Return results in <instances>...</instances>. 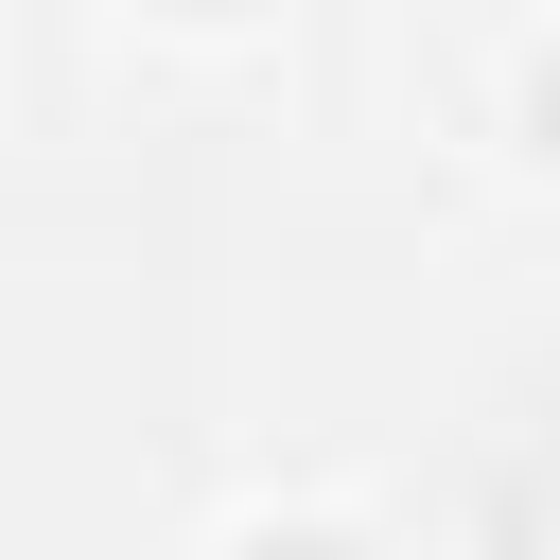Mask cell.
I'll list each match as a JSON object with an SVG mask.
<instances>
[{"instance_id":"6da1fadb","label":"cell","mask_w":560,"mask_h":560,"mask_svg":"<svg viewBox=\"0 0 560 560\" xmlns=\"http://www.w3.org/2000/svg\"><path fill=\"white\" fill-rule=\"evenodd\" d=\"M228 560H368V542H350V525H315V508H298V525H245V542H228Z\"/></svg>"},{"instance_id":"7a4b0ae2","label":"cell","mask_w":560,"mask_h":560,"mask_svg":"<svg viewBox=\"0 0 560 560\" xmlns=\"http://www.w3.org/2000/svg\"><path fill=\"white\" fill-rule=\"evenodd\" d=\"M525 158H560V52H525Z\"/></svg>"},{"instance_id":"3957f363","label":"cell","mask_w":560,"mask_h":560,"mask_svg":"<svg viewBox=\"0 0 560 560\" xmlns=\"http://www.w3.org/2000/svg\"><path fill=\"white\" fill-rule=\"evenodd\" d=\"M158 18H245V0H158Z\"/></svg>"}]
</instances>
